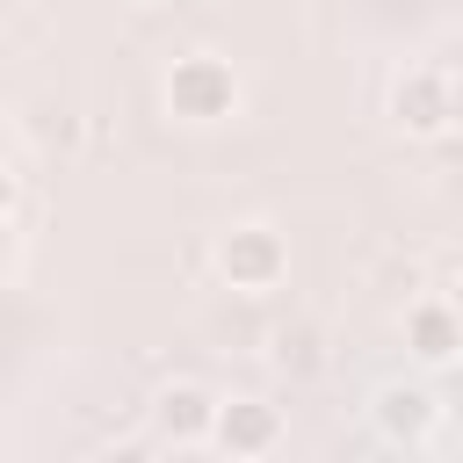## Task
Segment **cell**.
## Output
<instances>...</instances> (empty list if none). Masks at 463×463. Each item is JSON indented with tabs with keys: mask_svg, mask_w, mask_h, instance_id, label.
Segmentation results:
<instances>
[{
	"mask_svg": "<svg viewBox=\"0 0 463 463\" xmlns=\"http://www.w3.org/2000/svg\"><path fill=\"white\" fill-rule=\"evenodd\" d=\"M239 72L224 65V58H210V51H188V58H174V72H166V109L181 116V123H224V116H239Z\"/></svg>",
	"mask_w": 463,
	"mask_h": 463,
	"instance_id": "obj_1",
	"label": "cell"
},
{
	"mask_svg": "<svg viewBox=\"0 0 463 463\" xmlns=\"http://www.w3.org/2000/svg\"><path fill=\"white\" fill-rule=\"evenodd\" d=\"M217 275H224L232 289L260 297V289H275V282L289 275V239H282L275 224H232V232L217 239Z\"/></svg>",
	"mask_w": 463,
	"mask_h": 463,
	"instance_id": "obj_2",
	"label": "cell"
},
{
	"mask_svg": "<svg viewBox=\"0 0 463 463\" xmlns=\"http://www.w3.org/2000/svg\"><path fill=\"white\" fill-rule=\"evenodd\" d=\"M391 116H398L405 137H449V123H456V80H449V65H405L391 80Z\"/></svg>",
	"mask_w": 463,
	"mask_h": 463,
	"instance_id": "obj_3",
	"label": "cell"
},
{
	"mask_svg": "<svg viewBox=\"0 0 463 463\" xmlns=\"http://www.w3.org/2000/svg\"><path fill=\"white\" fill-rule=\"evenodd\" d=\"M210 441L224 456H268V449H282V412L260 398H232L210 412Z\"/></svg>",
	"mask_w": 463,
	"mask_h": 463,
	"instance_id": "obj_4",
	"label": "cell"
},
{
	"mask_svg": "<svg viewBox=\"0 0 463 463\" xmlns=\"http://www.w3.org/2000/svg\"><path fill=\"white\" fill-rule=\"evenodd\" d=\"M405 347H412V362L449 369L456 347H463V318H456V304H449V297H420V304H405Z\"/></svg>",
	"mask_w": 463,
	"mask_h": 463,
	"instance_id": "obj_5",
	"label": "cell"
},
{
	"mask_svg": "<svg viewBox=\"0 0 463 463\" xmlns=\"http://www.w3.org/2000/svg\"><path fill=\"white\" fill-rule=\"evenodd\" d=\"M210 412H217V398H210L203 383H166V391L152 398V427H159V441H174V449L210 441Z\"/></svg>",
	"mask_w": 463,
	"mask_h": 463,
	"instance_id": "obj_6",
	"label": "cell"
},
{
	"mask_svg": "<svg viewBox=\"0 0 463 463\" xmlns=\"http://www.w3.org/2000/svg\"><path fill=\"white\" fill-rule=\"evenodd\" d=\"M376 427H383V441L420 449V441L434 434V398H427L420 383H391V391H376Z\"/></svg>",
	"mask_w": 463,
	"mask_h": 463,
	"instance_id": "obj_7",
	"label": "cell"
},
{
	"mask_svg": "<svg viewBox=\"0 0 463 463\" xmlns=\"http://www.w3.org/2000/svg\"><path fill=\"white\" fill-rule=\"evenodd\" d=\"M7 260H14V224L0 217V275H7Z\"/></svg>",
	"mask_w": 463,
	"mask_h": 463,
	"instance_id": "obj_8",
	"label": "cell"
}]
</instances>
